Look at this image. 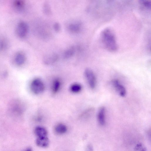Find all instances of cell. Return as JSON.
Masks as SVG:
<instances>
[{"label": "cell", "mask_w": 151, "mask_h": 151, "mask_svg": "<svg viewBox=\"0 0 151 151\" xmlns=\"http://www.w3.org/2000/svg\"><path fill=\"white\" fill-rule=\"evenodd\" d=\"M28 30L27 24L25 22H21L19 23L17 27V33L20 37H24L27 34Z\"/></svg>", "instance_id": "4"}, {"label": "cell", "mask_w": 151, "mask_h": 151, "mask_svg": "<svg viewBox=\"0 0 151 151\" xmlns=\"http://www.w3.org/2000/svg\"><path fill=\"white\" fill-rule=\"evenodd\" d=\"M112 84L116 92L121 96H125L126 91L124 86L117 79H114L111 81Z\"/></svg>", "instance_id": "5"}, {"label": "cell", "mask_w": 151, "mask_h": 151, "mask_svg": "<svg viewBox=\"0 0 151 151\" xmlns=\"http://www.w3.org/2000/svg\"><path fill=\"white\" fill-rule=\"evenodd\" d=\"M14 6L18 9H22L23 7L24 3L22 1H16L14 3Z\"/></svg>", "instance_id": "17"}, {"label": "cell", "mask_w": 151, "mask_h": 151, "mask_svg": "<svg viewBox=\"0 0 151 151\" xmlns=\"http://www.w3.org/2000/svg\"><path fill=\"white\" fill-rule=\"evenodd\" d=\"M84 75L89 87L94 89L96 86V78L93 72L91 69L86 68L84 71Z\"/></svg>", "instance_id": "3"}, {"label": "cell", "mask_w": 151, "mask_h": 151, "mask_svg": "<svg viewBox=\"0 0 151 151\" xmlns=\"http://www.w3.org/2000/svg\"><path fill=\"white\" fill-rule=\"evenodd\" d=\"M26 151H32V150L31 148H29Z\"/></svg>", "instance_id": "23"}, {"label": "cell", "mask_w": 151, "mask_h": 151, "mask_svg": "<svg viewBox=\"0 0 151 151\" xmlns=\"http://www.w3.org/2000/svg\"><path fill=\"white\" fill-rule=\"evenodd\" d=\"M61 86L60 80L58 78L55 79L53 81L52 87V92L55 93L59 91Z\"/></svg>", "instance_id": "12"}, {"label": "cell", "mask_w": 151, "mask_h": 151, "mask_svg": "<svg viewBox=\"0 0 151 151\" xmlns=\"http://www.w3.org/2000/svg\"><path fill=\"white\" fill-rule=\"evenodd\" d=\"M82 89L81 85L78 83H74L72 84L70 86V91L73 93H78L80 92Z\"/></svg>", "instance_id": "13"}, {"label": "cell", "mask_w": 151, "mask_h": 151, "mask_svg": "<svg viewBox=\"0 0 151 151\" xmlns=\"http://www.w3.org/2000/svg\"><path fill=\"white\" fill-rule=\"evenodd\" d=\"M43 10L46 14L48 15L51 13V9L49 4L47 3H45L43 6Z\"/></svg>", "instance_id": "18"}, {"label": "cell", "mask_w": 151, "mask_h": 151, "mask_svg": "<svg viewBox=\"0 0 151 151\" xmlns=\"http://www.w3.org/2000/svg\"><path fill=\"white\" fill-rule=\"evenodd\" d=\"M45 88L43 81L39 78H34L31 83V90L35 94H39L42 93L44 91Z\"/></svg>", "instance_id": "2"}, {"label": "cell", "mask_w": 151, "mask_h": 151, "mask_svg": "<svg viewBox=\"0 0 151 151\" xmlns=\"http://www.w3.org/2000/svg\"><path fill=\"white\" fill-rule=\"evenodd\" d=\"M106 109L104 106L99 109L97 115L98 120L99 123L101 125H104L105 122V114Z\"/></svg>", "instance_id": "9"}, {"label": "cell", "mask_w": 151, "mask_h": 151, "mask_svg": "<svg viewBox=\"0 0 151 151\" xmlns=\"http://www.w3.org/2000/svg\"><path fill=\"white\" fill-rule=\"evenodd\" d=\"M101 42L105 48L110 52H115L118 46L116 36L113 29L110 27L105 28L101 34Z\"/></svg>", "instance_id": "1"}, {"label": "cell", "mask_w": 151, "mask_h": 151, "mask_svg": "<svg viewBox=\"0 0 151 151\" xmlns=\"http://www.w3.org/2000/svg\"><path fill=\"white\" fill-rule=\"evenodd\" d=\"M53 28L54 30L57 32H59L61 29V26L60 24L58 22H55L53 24Z\"/></svg>", "instance_id": "20"}, {"label": "cell", "mask_w": 151, "mask_h": 151, "mask_svg": "<svg viewBox=\"0 0 151 151\" xmlns=\"http://www.w3.org/2000/svg\"><path fill=\"white\" fill-rule=\"evenodd\" d=\"M58 58V55L54 52H51L45 55L43 58V61L46 65L52 64L57 61Z\"/></svg>", "instance_id": "6"}, {"label": "cell", "mask_w": 151, "mask_h": 151, "mask_svg": "<svg viewBox=\"0 0 151 151\" xmlns=\"http://www.w3.org/2000/svg\"><path fill=\"white\" fill-rule=\"evenodd\" d=\"M25 59L24 55L23 53L19 52L16 54L15 57V61L17 65H21L24 63Z\"/></svg>", "instance_id": "11"}, {"label": "cell", "mask_w": 151, "mask_h": 151, "mask_svg": "<svg viewBox=\"0 0 151 151\" xmlns=\"http://www.w3.org/2000/svg\"><path fill=\"white\" fill-rule=\"evenodd\" d=\"M141 4L145 8L150 9L151 7V1L150 0H142L141 2Z\"/></svg>", "instance_id": "16"}, {"label": "cell", "mask_w": 151, "mask_h": 151, "mask_svg": "<svg viewBox=\"0 0 151 151\" xmlns=\"http://www.w3.org/2000/svg\"><path fill=\"white\" fill-rule=\"evenodd\" d=\"M85 151H93V146L91 145H88L86 147Z\"/></svg>", "instance_id": "21"}, {"label": "cell", "mask_w": 151, "mask_h": 151, "mask_svg": "<svg viewBox=\"0 0 151 151\" xmlns=\"http://www.w3.org/2000/svg\"><path fill=\"white\" fill-rule=\"evenodd\" d=\"M35 132L37 137H46L47 135V132L44 127H37L35 129Z\"/></svg>", "instance_id": "10"}, {"label": "cell", "mask_w": 151, "mask_h": 151, "mask_svg": "<svg viewBox=\"0 0 151 151\" xmlns=\"http://www.w3.org/2000/svg\"><path fill=\"white\" fill-rule=\"evenodd\" d=\"M49 140L47 137H37L36 140V144L39 147L46 148L49 145Z\"/></svg>", "instance_id": "8"}, {"label": "cell", "mask_w": 151, "mask_h": 151, "mask_svg": "<svg viewBox=\"0 0 151 151\" xmlns=\"http://www.w3.org/2000/svg\"><path fill=\"white\" fill-rule=\"evenodd\" d=\"M75 52V48L73 47H71L66 50L64 52L63 56L65 58H69L72 56Z\"/></svg>", "instance_id": "15"}, {"label": "cell", "mask_w": 151, "mask_h": 151, "mask_svg": "<svg viewBox=\"0 0 151 151\" xmlns=\"http://www.w3.org/2000/svg\"><path fill=\"white\" fill-rule=\"evenodd\" d=\"M3 40L0 39V50H1L3 48L4 43Z\"/></svg>", "instance_id": "22"}, {"label": "cell", "mask_w": 151, "mask_h": 151, "mask_svg": "<svg viewBox=\"0 0 151 151\" xmlns=\"http://www.w3.org/2000/svg\"><path fill=\"white\" fill-rule=\"evenodd\" d=\"M55 132L59 134H63L67 131V127L65 125L63 124L57 125L55 128Z\"/></svg>", "instance_id": "14"}, {"label": "cell", "mask_w": 151, "mask_h": 151, "mask_svg": "<svg viewBox=\"0 0 151 151\" xmlns=\"http://www.w3.org/2000/svg\"><path fill=\"white\" fill-rule=\"evenodd\" d=\"M135 151H146V148L145 147L142 143L137 144L134 147Z\"/></svg>", "instance_id": "19"}, {"label": "cell", "mask_w": 151, "mask_h": 151, "mask_svg": "<svg viewBox=\"0 0 151 151\" xmlns=\"http://www.w3.org/2000/svg\"><path fill=\"white\" fill-rule=\"evenodd\" d=\"M81 27V23L79 21H72L67 25L68 29L70 32L77 33L80 31Z\"/></svg>", "instance_id": "7"}]
</instances>
